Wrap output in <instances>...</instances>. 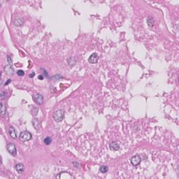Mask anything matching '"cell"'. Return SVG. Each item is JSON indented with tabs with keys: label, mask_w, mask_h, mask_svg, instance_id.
Masks as SVG:
<instances>
[{
	"label": "cell",
	"mask_w": 179,
	"mask_h": 179,
	"mask_svg": "<svg viewBox=\"0 0 179 179\" xmlns=\"http://www.w3.org/2000/svg\"><path fill=\"white\" fill-rule=\"evenodd\" d=\"M64 113L62 110H58L55 111L53 114V119L57 122H60L62 121V120L64 119Z\"/></svg>",
	"instance_id": "obj_1"
},
{
	"label": "cell",
	"mask_w": 179,
	"mask_h": 179,
	"mask_svg": "<svg viewBox=\"0 0 179 179\" xmlns=\"http://www.w3.org/2000/svg\"><path fill=\"white\" fill-rule=\"evenodd\" d=\"M31 139V134L27 131H23L20 134V139L22 141H28Z\"/></svg>",
	"instance_id": "obj_2"
},
{
	"label": "cell",
	"mask_w": 179,
	"mask_h": 179,
	"mask_svg": "<svg viewBox=\"0 0 179 179\" xmlns=\"http://www.w3.org/2000/svg\"><path fill=\"white\" fill-rule=\"evenodd\" d=\"M33 100L38 105H41L44 103V97L40 94H36L33 96Z\"/></svg>",
	"instance_id": "obj_3"
},
{
	"label": "cell",
	"mask_w": 179,
	"mask_h": 179,
	"mask_svg": "<svg viewBox=\"0 0 179 179\" xmlns=\"http://www.w3.org/2000/svg\"><path fill=\"white\" fill-rule=\"evenodd\" d=\"M6 148H7V150L9 151V152L10 154H11L12 155H16L17 150H16V148H15V146L13 143H8V145L6 146Z\"/></svg>",
	"instance_id": "obj_4"
},
{
	"label": "cell",
	"mask_w": 179,
	"mask_h": 179,
	"mask_svg": "<svg viewBox=\"0 0 179 179\" xmlns=\"http://www.w3.org/2000/svg\"><path fill=\"white\" fill-rule=\"evenodd\" d=\"M141 161V157L139 155H134V156H133L131 158V163L134 166L139 165V164H140Z\"/></svg>",
	"instance_id": "obj_5"
},
{
	"label": "cell",
	"mask_w": 179,
	"mask_h": 179,
	"mask_svg": "<svg viewBox=\"0 0 179 179\" xmlns=\"http://www.w3.org/2000/svg\"><path fill=\"white\" fill-rule=\"evenodd\" d=\"M98 59H99L98 55H97L96 53H93V54H92V55H90L88 61H89L90 63H91V64H95V63L97 62Z\"/></svg>",
	"instance_id": "obj_6"
},
{
	"label": "cell",
	"mask_w": 179,
	"mask_h": 179,
	"mask_svg": "<svg viewBox=\"0 0 179 179\" xmlns=\"http://www.w3.org/2000/svg\"><path fill=\"white\" fill-rule=\"evenodd\" d=\"M9 132L10 134V136L13 139H17V133L16 131L14 129L13 127H10L9 129Z\"/></svg>",
	"instance_id": "obj_7"
},
{
	"label": "cell",
	"mask_w": 179,
	"mask_h": 179,
	"mask_svg": "<svg viewBox=\"0 0 179 179\" xmlns=\"http://www.w3.org/2000/svg\"><path fill=\"white\" fill-rule=\"evenodd\" d=\"M0 111H1V117H4L6 115V104L4 102L0 103Z\"/></svg>",
	"instance_id": "obj_8"
},
{
	"label": "cell",
	"mask_w": 179,
	"mask_h": 179,
	"mask_svg": "<svg viewBox=\"0 0 179 179\" xmlns=\"http://www.w3.org/2000/svg\"><path fill=\"white\" fill-rule=\"evenodd\" d=\"M4 70L6 72V73L9 76H11V75L13 74L14 73V70L11 67V66H9V65H7V66H5L4 67Z\"/></svg>",
	"instance_id": "obj_9"
},
{
	"label": "cell",
	"mask_w": 179,
	"mask_h": 179,
	"mask_svg": "<svg viewBox=\"0 0 179 179\" xmlns=\"http://www.w3.org/2000/svg\"><path fill=\"white\" fill-rule=\"evenodd\" d=\"M119 148L120 145L117 141H113L110 144V149L112 150H118Z\"/></svg>",
	"instance_id": "obj_10"
},
{
	"label": "cell",
	"mask_w": 179,
	"mask_h": 179,
	"mask_svg": "<svg viewBox=\"0 0 179 179\" xmlns=\"http://www.w3.org/2000/svg\"><path fill=\"white\" fill-rule=\"evenodd\" d=\"M24 169H25L24 165L22 164L19 163V164H16V166H15V169L19 174H22L23 171H24Z\"/></svg>",
	"instance_id": "obj_11"
},
{
	"label": "cell",
	"mask_w": 179,
	"mask_h": 179,
	"mask_svg": "<svg viewBox=\"0 0 179 179\" xmlns=\"http://www.w3.org/2000/svg\"><path fill=\"white\" fill-rule=\"evenodd\" d=\"M22 24H23V19L21 18H16L15 20V21H14V25H15V26L19 27V26H21Z\"/></svg>",
	"instance_id": "obj_12"
},
{
	"label": "cell",
	"mask_w": 179,
	"mask_h": 179,
	"mask_svg": "<svg viewBox=\"0 0 179 179\" xmlns=\"http://www.w3.org/2000/svg\"><path fill=\"white\" fill-rule=\"evenodd\" d=\"M100 171L102 173V174H105L108 171V167L106 166H102L100 167Z\"/></svg>",
	"instance_id": "obj_13"
},
{
	"label": "cell",
	"mask_w": 179,
	"mask_h": 179,
	"mask_svg": "<svg viewBox=\"0 0 179 179\" xmlns=\"http://www.w3.org/2000/svg\"><path fill=\"white\" fill-rule=\"evenodd\" d=\"M51 142H52V139H51L50 137H49V136L46 137V138L44 139V143L46 144V145H49V144H50V143H51Z\"/></svg>",
	"instance_id": "obj_14"
},
{
	"label": "cell",
	"mask_w": 179,
	"mask_h": 179,
	"mask_svg": "<svg viewBox=\"0 0 179 179\" xmlns=\"http://www.w3.org/2000/svg\"><path fill=\"white\" fill-rule=\"evenodd\" d=\"M36 125H39V121H38L37 120H34L33 121V125H34V127L36 130H38L39 125L36 126Z\"/></svg>",
	"instance_id": "obj_15"
},
{
	"label": "cell",
	"mask_w": 179,
	"mask_h": 179,
	"mask_svg": "<svg viewBox=\"0 0 179 179\" xmlns=\"http://www.w3.org/2000/svg\"><path fill=\"white\" fill-rule=\"evenodd\" d=\"M6 94H7V93H6L5 91H2V92H1V95H0L1 99H6Z\"/></svg>",
	"instance_id": "obj_16"
},
{
	"label": "cell",
	"mask_w": 179,
	"mask_h": 179,
	"mask_svg": "<svg viewBox=\"0 0 179 179\" xmlns=\"http://www.w3.org/2000/svg\"><path fill=\"white\" fill-rule=\"evenodd\" d=\"M17 74L20 76H22L25 75V72L22 70H19V71L17 72Z\"/></svg>",
	"instance_id": "obj_17"
},
{
	"label": "cell",
	"mask_w": 179,
	"mask_h": 179,
	"mask_svg": "<svg viewBox=\"0 0 179 179\" xmlns=\"http://www.w3.org/2000/svg\"><path fill=\"white\" fill-rule=\"evenodd\" d=\"M7 60H8V62H9V63L10 66H11V65H12V60L11 59V57H10L9 55L7 57Z\"/></svg>",
	"instance_id": "obj_18"
},
{
	"label": "cell",
	"mask_w": 179,
	"mask_h": 179,
	"mask_svg": "<svg viewBox=\"0 0 179 179\" xmlns=\"http://www.w3.org/2000/svg\"><path fill=\"white\" fill-rule=\"evenodd\" d=\"M38 78H39V79H40V80H43V79H44V77H43V76L40 75V76H38Z\"/></svg>",
	"instance_id": "obj_19"
},
{
	"label": "cell",
	"mask_w": 179,
	"mask_h": 179,
	"mask_svg": "<svg viewBox=\"0 0 179 179\" xmlns=\"http://www.w3.org/2000/svg\"><path fill=\"white\" fill-rule=\"evenodd\" d=\"M35 76V74H34V72H32L31 74H30V78H32V77H34Z\"/></svg>",
	"instance_id": "obj_20"
},
{
	"label": "cell",
	"mask_w": 179,
	"mask_h": 179,
	"mask_svg": "<svg viewBox=\"0 0 179 179\" xmlns=\"http://www.w3.org/2000/svg\"><path fill=\"white\" fill-rule=\"evenodd\" d=\"M11 79H9V80H8L7 81V82H6V83H5V85H8L10 82H11Z\"/></svg>",
	"instance_id": "obj_21"
}]
</instances>
